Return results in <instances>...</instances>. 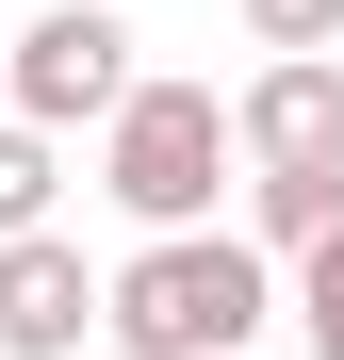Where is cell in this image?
Masks as SVG:
<instances>
[{
    "mask_svg": "<svg viewBox=\"0 0 344 360\" xmlns=\"http://www.w3.org/2000/svg\"><path fill=\"white\" fill-rule=\"evenodd\" d=\"M246 164V115H229L213 82H132L98 115V197L132 229H213V180Z\"/></svg>",
    "mask_w": 344,
    "mask_h": 360,
    "instance_id": "2",
    "label": "cell"
},
{
    "mask_svg": "<svg viewBox=\"0 0 344 360\" xmlns=\"http://www.w3.org/2000/svg\"><path fill=\"white\" fill-rule=\"evenodd\" d=\"M98 328H115V278L66 229H17V246H0V360H82Z\"/></svg>",
    "mask_w": 344,
    "mask_h": 360,
    "instance_id": "4",
    "label": "cell"
},
{
    "mask_svg": "<svg viewBox=\"0 0 344 360\" xmlns=\"http://www.w3.org/2000/svg\"><path fill=\"white\" fill-rule=\"evenodd\" d=\"M229 115H246V164H344V49H262Z\"/></svg>",
    "mask_w": 344,
    "mask_h": 360,
    "instance_id": "5",
    "label": "cell"
},
{
    "mask_svg": "<svg viewBox=\"0 0 344 360\" xmlns=\"http://www.w3.org/2000/svg\"><path fill=\"white\" fill-rule=\"evenodd\" d=\"M0 66H17V49H0Z\"/></svg>",
    "mask_w": 344,
    "mask_h": 360,
    "instance_id": "10",
    "label": "cell"
},
{
    "mask_svg": "<svg viewBox=\"0 0 344 360\" xmlns=\"http://www.w3.org/2000/svg\"><path fill=\"white\" fill-rule=\"evenodd\" d=\"M246 229L279 262H312L328 229H344V164H246Z\"/></svg>",
    "mask_w": 344,
    "mask_h": 360,
    "instance_id": "6",
    "label": "cell"
},
{
    "mask_svg": "<svg viewBox=\"0 0 344 360\" xmlns=\"http://www.w3.org/2000/svg\"><path fill=\"white\" fill-rule=\"evenodd\" d=\"M262 49H344V0H246Z\"/></svg>",
    "mask_w": 344,
    "mask_h": 360,
    "instance_id": "9",
    "label": "cell"
},
{
    "mask_svg": "<svg viewBox=\"0 0 344 360\" xmlns=\"http://www.w3.org/2000/svg\"><path fill=\"white\" fill-rule=\"evenodd\" d=\"M49 197H66V131L0 98V246H17V229H49Z\"/></svg>",
    "mask_w": 344,
    "mask_h": 360,
    "instance_id": "7",
    "label": "cell"
},
{
    "mask_svg": "<svg viewBox=\"0 0 344 360\" xmlns=\"http://www.w3.org/2000/svg\"><path fill=\"white\" fill-rule=\"evenodd\" d=\"M295 344H312V360H344V229L295 262Z\"/></svg>",
    "mask_w": 344,
    "mask_h": 360,
    "instance_id": "8",
    "label": "cell"
},
{
    "mask_svg": "<svg viewBox=\"0 0 344 360\" xmlns=\"http://www.w3.org/2000/svg\"><path fill=\"white\" fill-rule=\"evenodd\" d=\"M132 82H148V66H132V17H115V0L33 17V33H17V66H0V98H17V115H49V131H98Z\"/></svg>",
    "mask_w": 344,
    "mask_h": 360,
    "instance_id": "3",
    "label": "cell"
},
{
    "mask_svg": "<svg viewBox=\"0 0 344 360\" xmlns=\"http://www.w3.org/2000/svg\"><path fill=\"white\" fill-rule=\"evenodd\" d=\"M279 311V278H262V229L229 246V229H148L132 262H115V360H246Z\"/></svg>",
    "mask_w": 344,
    "mask_h": 360,
    "instance_id": "1",
    "label": "cell"
}]
</instances>
